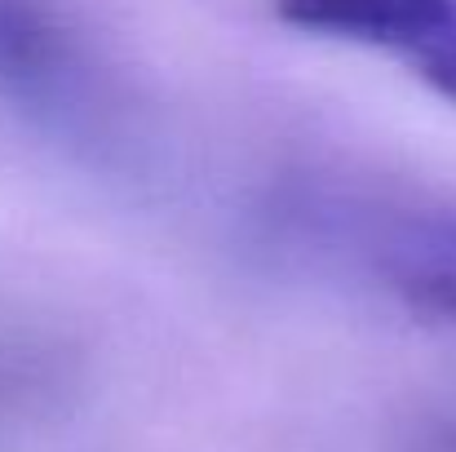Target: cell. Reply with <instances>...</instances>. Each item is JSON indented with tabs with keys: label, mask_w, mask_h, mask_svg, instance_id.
<instances>
[{
	"label": "cell",
	"mask_w": 456,
	"mask_h": 452,
	"mask_svg": "<svg viewBox=\"0 0 456 452\" xmlns=\"http://www.w3.org/2000/svg\"><path fill=\"white\" fill-rule=\"evenodd\" d=\"M275 235L408 315L456 328V204L297 186L275 209Z\"/></svg>",
	"instance_id": "obj_1"
},
{
	"label": "cell",
	"mask_w": 456,
	"mask_h": 452,
	"mask_svg": "<svg viewBox=\"0 0 456 452\" xmlns=\"http://www.w3.org/2000/svg\"><path fill=\"white\" fill-rule=\"evenodd\" d=\"M0 94L36 120L94 138L107 125V94L76 36L36 0H0Z\"/></svg>",
	"instance_id": "obj_2"
},
{
	"label": "cell",
	"mask_w": 456,
	"mask_h": 452,
	"mask_svg": "<svg viewBox=\"0 0 456 452\" xmlns=\"http://www.w3.org/2000/svg\"><path fill=\"white\" fill-rule=\"evenodd\" d=\"M293 31L372 49L456 107V0H275Z\"/></svg>",
	"instance_id": "obj_3"
}]
</instances>
